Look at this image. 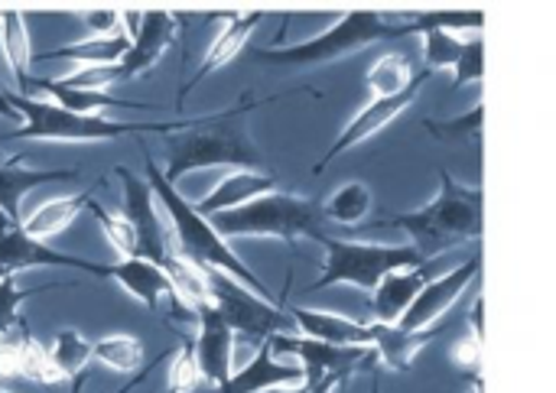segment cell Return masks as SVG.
Wrapping results in <instances>:
<instances>
[{
    "instance_id": "obj_39",
    "label": "cell",
    "mask_w": 556,
    "mask_h": 393,
    "mask_svg": "<svg viewBox=\"0 0 556 393\" xmlns=\"http://www.w3.org/2000/svg\"><path fill=\"white\" fill-rule=\"evenodd\" d=\"M16 378H23V381H36V384H42V388H49V384H55V381H59V378H55V371H52V365H49V352L39 345V339L26 348V355H23V362H20Z\"/></svg>"
},
{
    "instance_id": "obj_16",
    "label": "cell",
    "mask_w": 556,
    "mask_h": 393,
    "mask_svg": "<svg viewBox=\"0 0 556 393\" xmlns=\"http://www.w3.org/2000/svg\"><path fill=\"white\" fill-rule=\"evenodd\" d=\"M176 16L173 13H163V10H150L140 16V29L130 36V49L127 55L121 59V78H137V75H147L160 55L169 49L173 42V33H176Z\"/></svg>"
},
{
    "instance_id": "obj_19",
    "label": "cell",
    "mask_w": 556,
    "mask_h": 393,
    "mask_svg": "<svg viewBox=\"0 0 556 393\" xmlns=\"http://www.w3.org/2000/svg\"><path fill=\"white\" fill-rule=\"evenodd\" d=\"M280 179L277 173H248V169H238L231 173L225 182H218L199 205H192L202 218H212L218 212H231V208H241L267 192H277Z\"/></svg>"
},
{
    "instance_id": "obj_37",
    "label": "cell",
    "mask_w": 556,
    "mask_h": 393,
    "mask_svg": "<svg viewBox=\"0 0 556 393\" xmlns=\"http://www.w3.org/2000/svg\"><path fill=\"white\" fill-rule=\"evenodd\" d=\"M482 117H485V107H472L466 117H456V121H424L427 130L440 140H453V137H469V140H479L482 137Z\"/></svg>"
},
{
    "instance_id": "obj_43",
    "label": "cell",
    "mask_w": 556,
    "mask_h": 393,
    "mask_svg": "<svg viewBox=\"0 0 556 393\" xmlns=\"http://www.w3.org/2000/svg\"><path fill=\"white\" fill-rule=\"evenodd\" d=\"M124 13L121 10H88L85 13V26L94 39H108V36H124Z\"/></svg>"
},
{
    "instance_id": "obj_47",
    "label": "cell",
    "mask_w": 556,
    "mask_h": 393,
    "mask_svg": "<svg viewBox=\"0 0 556 393\" xmlns=\"http://www.w3.org/2000/svg\"><path fill=\"white\" fill-rule=\"evenodd\" d=\"M264 393H306V384H300V388H274V391Z\"/></svg>"
},
{
    "instance_id": "obj_17",
    "label": "cell",
    "mask_w": 556,
    "mask_h": 393,
    "mask_svg": "<svg viewBox=\"0 0 556 393\" xmlns=\"http://www.w3.org/2000/svg\"><path fill=\"white\" fill-rule=\"evenodd\" d=\"M433 280V264L414 267V270H401L391 274L378 283V290L371 293V316L378 326H397L401 316L410 309V303L417 300V293Z\"/></svg>"
},
{
    "instance_id": "obj_38",
    "label": "cell",
    "mask_w": 556,
    "mask_h": 393,
    "mask_svg": "<svg viewBox=\"0 0 556 393\" xmlns=\"http://www.w3.org/2000/svg\"><path fill=\"white\" fill-rule=\"evenodd\" d=\"M202 375H199V365H195V352H192V342H186L173 362V371H169V393H195L202 388Z\"/></svg>"
},
{
    "instance_id": "obj_45",
    "label": "cell",
    "mask_w": 556,
    "mask_h": 393,
    "mask_svg": "<svg viewBox=\"0 0 556 393\" xmlns=\"http://www.w3.org/2000/svg\"><path fill=\"white\" fill-rule=\"evenodd\" d=\"M140 378H147V371H143ZM140 378L127 381V384H124V388H121V391H117V393H130V391H134V388H137V384H140ZM68 384H72V391H68V393H81V388H85V375H78V378H75V381H68Z\"/></svg>"
},
{
    "instance_id": "obj_21",
    "label": "cell",
    "mask_w": 556,
    "mask_h": 393,
    "mask_svg": "<svg viewBox=\"0 0 556 393\" xmlns=\"http://www.w3.org/2000/svg\"><path fill=\"white\" fill-rule=\"evenodd\" d=\"M20 160L23 153H16L13 160H0V215L13 225H20V202L29 189L78 176V169H23Z\"/></svg>"
},
{
    "instance_id": "obj_18",
    "label": "cell",
    "mask_w": 556,
    "mask_h": 393,
    "mask_svg": "<svg viewBox=\"0 0 556 393\" xmlns=\"http://www.w3.org/2000/svg\"><path fill=\"white\" fill-rule=\"evenodd\" d=\"M293 384H303V368L277 362L270 345L261 342V352L251 358V365L231 375L222 388H215V393H264L274 388H293Z\"/></svg>"
},
{
    "instance_id": "obj_20",
    "label": "cell",
    "mask_w": 556,
    "mask_h": 393,
    "mask_svg": "<svg viewBox=\"0 0 556 393\" xmlns=\"http://www.w3.org/2000/svg\"><path fill=\"white\" fill-rule=\"evenodd\" d=\"M296 332L326 345H339V348H371V329L365 322L345 319V316H332V313H316V309H290Z\"/></svg>"
},
{
    "instance_id": "obj_25",
    "label": "cell",
    "mask_w": 556,
    "mask_h": 393,
    "mask_svg": "<svg viewBox=\"0 0 556 393\" xmlns=\"http://www.w3.org/2000/svg\"><path fill=\"white\" fill-rule=\"evenodd\" d=\"M88 202H91V189L75 192V195H62V199H49V202L39 205L26 221H20V228H23L26 238L46 241V238L65 231V228L75 221V215H78L81 208H88Z\"/></svg>"
},
{
    "instance_id": "obj_50",
    "label": "cell",
    "mask_w": 556,
    "mask_h": 393,
    "mask_svg": "<svg viewBox=\"0 0 556 393\" xmlns=\"http://www.w3.org/2000/svg\"><path fill=\"white\" fill-rule=\"evenodd\" d=\"M0 393H7V391H0Z\"/></svg>"
},
{
    "instance_id": "obj_6",
    "label": "cell",
    "mask_w": 556,
    "mask_h": 393,
    "mask_svg": "<svg viewBox=\"0 0 556 393\" xmlns=\"http://www.w3.org/2000/svg\"><path fill=\"white\" fill-rule=\"evenodd\" d=\"M7 104L23 114V127L10 130L0 137V143H16V140H62V143H98V140H117L124 134H160V124H117L108 117H85L72 114L52 101L20 94V91H3Z\"/></svg>"
},
{
    "instance_id": "obj_7",
    "label": "cell",
    "mask_w": 556,
    "mask_h": 393,
    "mask_svg": "<svg viewBox=\"0 0 556 393\" xmlns=\"http://www.w3.org/2000/svg\"><path fill=\"white\" fill-rule=\"evenodd\" d=\"M319 244L326 248V267L319 280L306 287V293H319L336 283H349V287L375 293L384 277L427 264L414 251V244H358V241H339L329 234Z\"/></svg>"
},
{
    "instance_id": "obj_33",
    "label": "cell",
    "mask_w": 556,
    "mask_h": 393,
    "mask_svg": "<svg viewBox=\"0 0 556 393\" xmlns=\"http://www.w3.org/2000/svg\"><path fill=\"white\" fill-rule=\"evenodd\" d=\"M33 342H36V335L29 332V326H26L23 316H16L13 326L0 332V378H3V381L16 378L20 362H23V355H26V348H29Z\"/></svg>"
},
{
    "instance_id": "obj_15",
    "label": "cell",
    "mask_w": 556,
    "mask_h": 393,
    "mask_svg": "<svg viewBox=\"0 0 556 393\" xmlns=\"http://www.w3.org/2000/svg\"><path fill=\"white\" fill-rule=\"evenodd\" d=\"M199 322V342H195V365L205 384L222 388L231 378V355H235V332L225 326V319L215 313L212 303H202L192 309Z\"/></svg>"
},
{
    "instance_id": "obj_3",
    "label": "cell",
    "mask_w": 556,
    "mask_h": 393,
    "mask_svg": "<svg viewBox=\"0 0 556 393\" xmlns=\"http://www.w3.org/2000/svg\"><path fill=\"white\" fill-rule=\"evenodd\" d=\"M388 225L404 228L414 251L430 264L450 248L482 241V189L463 186L450 169H440V195L417 212L391 215Z\"/></svg>"
},
{
    "instance_id": "obj_11",
    "label": "cell",
    "mask_w": 556,
    "mask_h": 393,
    "mask_svg": "<svg viewBox=\"0 0 556 393\" xmlns=\"http://www.w3.org/2000/svg\"><path fill=\"white\" fill-rule=\"evenodd\" d=\"M433 78V72L430 68H420L417 75H414V81L401 91V94H391V98H375L371 104H365L358 114H355V121L339 134V140L332 143V150L313 166L316 173H323L332 160H339L342 153H349V150H355L358 143H365L368 137H375L378 130H384L394 117H401L414 101H417V94H420V88L427 85Z\"/></svg>"
},
{
    "instance_id": "obj_30",
    "label": "cell",
    "mask_w": 556,
    "mask_h": 393,
    "mask_svg": "<svg viewBox=\"0 0 556 393\" xmlns=\"http://www.w3.org/2000/svg\"><path fill=\"white\" fill-rule=\"evenodd\" d=\"M414 65H410V59L407 55H401V52H384L375 65H371V72H368V91L375 94V98H391V94H401L410 81H414Z\"/></svg>"
},
{
    "instance_id": "obj_35",
    "label": "cell",
    "mask_w": 556,
    "mask_h": 393,
    "mask_svg": "<svg viewBox=\"0 0 556 393\" xmlns=\"http://www.w3.org/2000/svg\"><path fill=\"white\" fill-rule=\"evenodd\" d=\"M485 13L482 10H443V13H420L417 20H410L414 33H427V29H482Z\"/></svg>"
},
{
    "instance_id": "obj_24",
    "label": "cell",
    "mask_w": 556,
    "mask_h": 393,
    "mask_svg": "<svg viewBox=\"0 0 556 393\" xmlns=\"http://www.w3.org/2000/svg\"><path fill=\"white\" fill-rule=\"evenodd\" d=\"M33 91H42V94L55 98L52 104H59V107H65L72 114H85V117H98V111H108V107H127V111L150 107V104L111 98L108 91H72V88H62L59 81H49V78H29V94Z\"/></svg>"
},
{
    "instance_id": "obj_14",
    "label": "cell",
    "mask_w": 556,
    "mask_h": 393,
    "mask_svg": "<svg viewBox=\"0 0 556 393\" xmlns=\"http://www.w3.org/2000/svg\"><path fill=\"white\" fill-rule=\"evenodd\" d=\"M104 277H114V280H117L130 296H137L150 313H156L160 303L169 300V316H173V319L195 322V313L182 306V300L176 296L169 277H166L156 264H150V261H143V257H127V261H117V264L104 267Z\"/></svg>"
},
{
    "instance_id": "obj_29",
    "label": "cell",
    "mask_w": 556,
    "mask_h": 393,
    "mask_svg": "<svg viewBox=\"0 0 556 393\" xmlns=\"http://www.w3.org/2000/svg\"><path fill=\"white\" fill-rule=\"evenodd\" d=\"M375 208V192L365 182H345L323 208L326 221L336 225H362L368 212Z\"/></svg>"
},
{
    "instance_id": "obj_2",
    "label": "cell",
    "mask_w": 556,
    "mask_h": 393,
    "mask_svg": "<svg viewBox=\"0 0 556 393\" xmlns=\"http://www.w3.org/2000/svg\"><path fill=\"white\" fill-rule=\"evenodd\" d=\"M147 186L153 192V199H160L173 218V228H176V254L189 264H195L199 270H215V274H225L231 277L235 283H241L244 290H251L254 296L267 300V303H277V296L257 280V274L228 248L225 238L215 234V228L208 225V218H202L192 202H186L173 182L163 179V169L153 163V156L147 153Z\"/></svg>"
},
{
    "instance_id": "obj_12",
    "label": "cell",
    "mask_w": 556,
    "mask_h": 393,
    "mask_svg": "<svg viewBox=\"0 0 556 393\" xmlns=\"http://www.w3.org/2000/svg\"><path fill=\"white\" fill-rule=\"evenodd\" d=\"M29 267H72V270H81L91 277H104L101 264H91V261H81L72 254H59V251L46 248L42 241L26 238L20 225L7 221L0 215V280L16 277L20 270H29Z\"/></svg>"
},
{
    "instance_id": "obj_32",
    "label": "cell",
    "mask_w": 556,
    "mask_h": 393,
    "mask_svg": "<svg viewBox=\"0 0 556 393\" xmlns=\"http://www.w3.org/2000/svg\"><path fill=\"white\" fill-rule=\"evenodd\" d=\"M88 212L98 218V225H101V231H104L108 244L114 248V254H121V261L137 257V234H134V225H130L124 215H114V212L101 208L94 199L88 202Z\"/></svg>"
},
{
    "instance_id": "obj_49",
    "label": "cell",
    "mask_w": 556,
    "mask_h": 393,
    "mask_svg": "<svg viewBox=\"0 0 556 393\" xmlns=\"http://www.w3.org/2000/svg\"><path fill=\"white\" fill-rule=\"evenodd\" d=\"M371 393H381V388H378V384H371Z\"/></svg>"
},
{
    "instance_id": "obj_34",
    "label": "cell",
    "mask_w": 556,
    "mask_h": 393,
    "mask_svg": "<svg viewBox=\"0 0 556 393\" xmlns=\"http://www.w3.org/2000/svg\"><path fill=\"white\" fill-rule=\"evenodd\" d=\"M427 42H424V68L437 72V68H453L463 55V39L456 33H446V29H427L424 33Z\"/></svg>"
},
{
    "instance_id": "obj_41",
    "label": "cell",
    "mask_w": 556,
    "mask_h": 393,
    "mask_svg": "<svg viewBox=\"0 0 556 393\" xmlns=\"http://www.w3.org/2000/svg\"><path fill=\"white\" fill-rule=\"evenodd\" d=\"M453 365L469 378V384H482L479 371H482V342L476 335H463L453 348H450Z\"/></svg>"
},
{
    "instance_id": "obj_13",
    "label": "cell",
    "mask_w": 556,
    "mask_h": 393,
    "mask_svg": "<svg viewBox=\"0 0 556 393\" xmlns=\"http://www.w3.org/2000/svg\"><path fill=\"white\" fill-rule=\"evenodd\" d=\"M482 270V261L479 257H469L466 264H459L456 270L443 274V277H433L420 293L417 300L410 303V309L401 316V329L404 332H430V326H437L450 309L453 303L463 296V290L479 277Z\"/></svg>"
},
{
    "instance_id": "obj_8",
    "label": "cell",
    "mask_w": 556,
    "mask_h": 393,
    "mask_svg": "<svg viewBox=\"0 0 556 393\" xmlns=\"http://www.w3.org/2000/svg\"><path fill=\"white\" fill-rule=\"evenodd\" d=\"M205 283H208V303L215 306V313L225 319L231 332H244L248 339L257 342H267L274 335H296L293 316L277 303L254 296L251 290L215 270H205Z\"/></svg>"
},
{
    "instance_id": "obj_48",
    "label": "cell",
    "mask_w": 556,
    "mask_h": 393,
    "mask_svg": "<svg viewBox=\"0 0 556 393\" xmlns=\"http://www.w3.org/2000/svg\"><path fill=\"white\" fill-rule=\"evenodd\" d=\"M469 393H482V384H472V391Z\"/></svg>"
},
{
    "instance_id": "obj_42",
    "label": "cell",
    "mask_w": 556,
    "mask_h": 393,
    "mask_svg": "<svg viewBox=\"0 0 556 393\" xmlns=\"http://www.w3.org/2000/svg\"><path fill=\"white\" fill-rule=\"evenodd\" d=\"M46 290H52V287H46ZM46 290H20L13 277L0 280V332L13 326V319L20 316V306H23L26 300L39 296V293H46Z\"/></svg>"
},
{
    "instance_id": "obj_5",
    "label": "cell",
    "mask_w": 556,
    "mask_h": 393,
    "mask_svg": "<svg viewBox=\"0 0 556 393\" xmlns=\"http://www.w3.org/2000/svg\"><path fill=\"white\" fill-rule=\"evenodd\" d=\"M410 33H414L410 23H388L375 10H352L329 33H323L316 39H306L300 46H283V49H251V55L257 62L280 65V68L326 65V62H336L342 55L362 52L365 46H371L378 39H401V36H410Z\"/></svg>"
},
{
    "instance_id": "obj_9",
    "label": "cell",
    "mask_w": 556,
    "mask_h": 393,
    "mask_svg": "<svg viewBox=\"0 0 556 393\" xmlns=\"http://www.w3.org/2000/svg\"><path fill=\"white\" fill-rule=\"evenodd\" d=\"M274 355H296L303 362V384H316L323 378H349L358 371H371L378 365V355L371 348H339L326 345L306 335H274L267 339Z\"/></svg>"
},
{
    "instance_id": "obj_36",
    "label": "cell",
    "mask_w": 556,
    "mask_h": 393,
    "mask_svg": "<svg viewBox=\"0 0 556 393\" xmlns=\"http://www.w3.org/2000/svg\"><path fill=\"white\" fill-rule=\"evenodd\" d=\"M121 81V68L117 65H81L72 75L59 78L62 88L72 91H108V85Z\"/></svg>"
},
{
    "instance_id": "obj_28",
    "label": "cell",
    "mask_w": 556,
    "mask_h": 393,
    "mask_svg": "<svg viewBox=\"0 0 556 393\" xmlns=\"http://www.w3.org/2000/svg\"><path fill=\"white\" fill-rule=\"evenodd\" d=\"M88 362H91V342L75 329H62L49 348V365H52L55 378L75 381L78 375L88 371Z\"/></svg>"
},
{
    "instance_id": "obj_26",
    "label": "cell",
    "mask_w": 556,
    "mask_h": 393,
    "mask_svg": "<svg viewBox=\"0 0 556 393\" xmlns=\"http://www.w3.org/2000/svg\"><path fill=\"white\" fill-rule=\"evenodd\" d=\"M130 49V36H108V39H81V42H68V46H59V49H49L36 59H72L81 65H121V59L127 55Z\"/></svg>"
},
{
    "instance_id": "obj_23",
    "label": "cell",
    "mask_w": 556,
    "mask_h": 393,
    "mask_svg": "<svg viewBox=\"0 0 556 393\" xmlns=\"http://www.w3.org/2000/svg\"><path fill=\"white\" fill-rule=\"evenodd\" d=\"M261 20H264V13H248V16H241V20H231V23L225 26V33L208 46V52H205V59H202V65H199V72H195V78L182 85L179 101L189 94V88H195V85H199L202 78H208L215 68L228 65L238 52H244V46H248V39H251V33L257 29Z\"/></svg>"
},
{
    "instance_id": "obj_10",
    "label": "cell",
    "mask_w": 556,
    "mask_h": 393,
    "mask_svg": "<svg viewBox=\"0 0 556 393\" xmlns=\"http://www.w3.org/2000/svg\"><path fill=\"white\" fill-rule=\"evenodd\" d=\"M114 173L124 182V218L134 225L137 257H143V261H150V264H156L163 270V264L169 261V254L176 248L169 244V238H166V231H163V225L156 218V199H153L150 186L137 173H130L127 166H117Z\"/></svg>"
},
{
    "instance_id": "obj_46",
    "label": "cell",
    "mask_w": 556,
    "mask_h": 393,
    "mask_svg": "<svg viewBox=\"0 0 556 393\" xmlns=\"http://www.w3.org/2000/svg\"><path fill=\"white\" fill-rule=\"evenodd\" d=\"M0 117H16V111L7 104V94H3V88H0Z\"/></svg>"
},
{
    "instance_id": "obj_27",
    "label": "cell",
    "mask_w": 556,
    "mask_h": 393,
    "mask_svg": "<svg viewBox=\"0 0 556 393\" xmlns=\"http://www.w3.org/2000/svg\"><path fill=\"white\" fill-rule=\"evenodd\" d=\"M0 42H3V55L13 68V78L20 85V94H29V62H33V49H29V36L23 26V16L16 10H3L0 13Z\"/></svg>"
},
{
    "instance_id": "obj_31",
    "label": "cell",
    "mask_w": 556,
    "mask_h": 393,
    "mask_svg": "<svg viewBox=\"0 0 556 393\" xmlns=\"http://www.w3.org/2000/svg\"><path fill=\"white\" fill-rule=\"evenodd\" d=\"M91 358L117 375H134L143 362V345L134 335H108L91 345Z\"/></svg>"
},
{
    "instance_id": "obj_40",
    "label": "cell",
    "mask_w": 556,
    "mask_h": 393,
    "mask_svg": "<svg viewBox=\"0 0 556 393\" xmlns=\"http://www.w3.org/2000/svg\"><path fill=\"white\" fill-rule=\"evenodd\" d=\"M482 62H485L482 36H479V39H466V42H463V55H459V62H456V81H453V88L482 81Z\"/></svg>"
},
{
    "instance_id": "obj_4",
    "label": "cell",
    "mask_w": 556,
    "mask_h": 393,
    "mask_svg": "<svg viewBox=\"0 0 556 393\" xmlns=\"http://www.w3.org/2000/svg\"><path fill=\"white\" fill-rule=\"evenodd\" d=\"M218 238H280L287 244H296V238L323 241L326 238V215L323 205L313 199H300L290 192H267L241 208L218 212L208 218Z\"/></svg>"
},
{
    "instance_id": "obj_1",
    "label": "cell",
    "mask_w": 556,
    "mask_h": 393,
    "mask_svg": "<svg viewBox=\"0 0 556 393\" xmlns=\"http://www.w3.org/2000/svg\"><path fill=\"white\" fill-rule=\"evenodd\" d=\"M261 101H238L222 114H208L199 121H173L163 134L166 140V169L163 179L176 182L192 169L208 166H241L248 173H274L267 169L264 153L251 143L244 117L257 111Z\"/></svg>"
},
{
    "instance_id": "obj_22",
    "label": "cell",
    "mask_w": 556,
    "mask_h": 393,
    "mask_svg": "<svg viewBox=\"0 0 556 393\" xmlns=\"http://www.w3.org/2000/svg\"><path fill=\"white\" fill-rule=\"evenodd\" d=\"M368 329H371V352L378 355V362L401 375L414 368L420 348L437 335V332H404L401 326H378V322H368Z\"/></svg>"
},
{
    "instance_id": "obj_44",
    "label": "cell",
    "mask_w": 556,
    "mask_h": 393,
    "mask_svg": "<svg viewBox=\"0 0 556 393\" xmlns=\"http://www.w3.org/2000/svg\"><path fill=\"white\" fill-rule=\"evenodd\" d=\"M469 335H476L479 342H482V335H485V296L479 293L476 296V303H472V313H469Z\"/></svg>"
}]
</instances>
